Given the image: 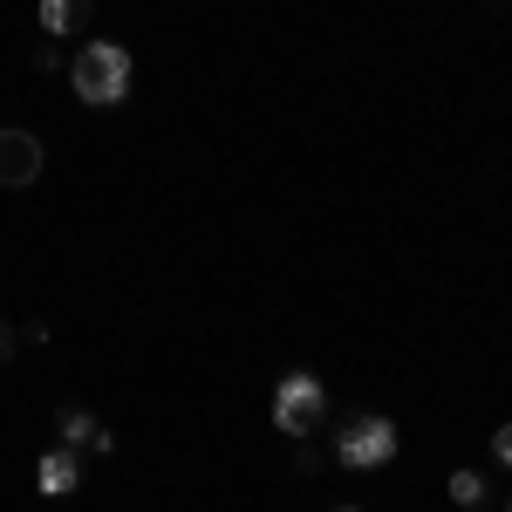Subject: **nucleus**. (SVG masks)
<instances>
[{"mask_svg": "<svg viewBox=\"0 0 512 512\" xmlns=\"http://www.w3.org/2000/svg\"><path fill=\"white\" fill-rule=\"evenodd\" d=\"M41 137L35 130H0V185L7 192H21V185H35L41 178Z\"/></svg>", "mask_w": 512, "mask_h": 512, "instance_id": "20e7f679", "label": "nucleus"}, {"mask_svg": "<svg viewBox=\"0 0 512 512\" xmlns=\"http://www.w3.org/2000/svg\"><path fill=\"white\" fill-rule=\"evenodd\" d=\"M328 417V390H321V376L315 369H287L274 383V431L287 437H308Z\"/></svg>", "mask_w": 512, "mask_h": 512, "instance_id": "f03ea898", "label": "nucleus"}, {"mask_svg": "<svg viewBox=\"0 0 512 512\" xmlns=\"http://www.w3.org/2000/svg\"><path fill=\"white\" fill-rule=\"evenodd\" d=\"M396 424L390 417H349L342 431H335V465H349V472H383L396 458Z\"/></svg>", "mask_w": 512, "mask_h": 512, "instance_id": "7ed1b4c3", "label": "nucleus"}, {"mask_svg": "<svg viewBox=\"0 0 512 512\" xmlns=\"http://www.w3.org/2000/svg\"><path fill=\"white\" fill-rule=\"evenodd\" d=\"M335 512H362V506H335Z\"/></svg>", "mask_w": 512, "mask_h": 512, "instance_id": "9b49d317", "label": "nucleus"}, {"mask_svg": "<svg viewBox=\"0 0 512 512\" xmlns=\"http://www.w3.org/2000/svg\"><path fill=\"white\" fill-rule=\"evenodd\" d=\"M55 437H62L69 451H76V444H89V451H103V458L117 451V437H110V424H96V417H89L82 403H69V410H55Z\"/></svg>", "mask_w": 512, "mask_h": 512, "instance_id": "423d86ee", "label": "nucleus"}, {"mask_svg": "<svg viewBox=\"0 0 512 512\" xmlns=\"http://www.w3.org/2000/svg\"><path fill=\"white\" fill-rule=\"evenodd\" d=\"M506 512H512V506H506Z\"/></svg>", "mask_w": 512, "mask_h": 512, "instance_id": "f8f14e48", "label": "nucleus"}, {"mask_svg": "<svg viewBox=\"0 0 512 512\" xmlns=\"http://www.w3.org/2000/svg\"><path fill=\"white\" fill-rule=\"evenodd\" d=\"M451 499H458V506H478V499H485V472H472V465L451 472Z\"/></svg>", "mask_w": 512, "mask_h": 512, "instance_id": "6e6552de", "label": "nucleus"}, {"mask_svg": "<svg viewBox=\"0 0 512 512\" xmlns=\"http://www.w3.org/2000/svg\"><path fill=\"white\" fill-rule=\"evenodd\" d=\"M0 355H7V328H0Z\"/></svg>", "mask_w": 512, "mask_h": 512, "instance_id": "9d476101", "label": "nucleus"}, {"mask_svg": "<svg viewBox=\"0 0 512 512\" xmlns=\"http://www.w3.org/2000/svg\"><path fill=\"white\" fill-rule=\"evenodd\" d=\"M69 82H76V96L89 110H117L130 103V82H137V62H130V48L123 41H82V55L69 62Z\"/></svg>", "mask_w": 512, "mask_h": 512, "instance_id": "f257e3e1", "label": "nucleus"}, {"mask_svg": "<svg viewBox=\"0 0 512 512\" xmlns=\"http://www.w3.org/2000/svg\"><path fill=\"white\" fill-rule=\"evenodd\" d=\"M492 458L512 472V424H499V431H492Z\"/></svg>", "mask_w": 512, "mask_h": 512, "instance_id": "1a4fd4ad", "label": "nucleus"}, {"mask_svg": "<svg viewBox=\"0 0 512 512\" xmlns=\"http://www.w3.org/2000/svg\"><path fill=\"white\" fill-rule=\"evenodd\" d=\"M35 14H41V28H48V41H62L89 21V0H41Z\"/></svg>", "mask_w": 512, "mask_h": 512, "instance_id": "0eeeda50", "label": "nucleus"}, {"mask_svg": "<svg viewBox=\"0 0 512 512\" xmlns=\"http://www.w3.org/2000/svg\"><path fill=\"white\" fill-rule=\"evenodd\" d=\"M35 492L41 499H69V492H82V458L69 451V444H55V451L35 458Z\"/></svg>", "mask_w": 512, "mask_h": 512, "instance_id": "39448f33", "label": "nucleus"}]
</instances>
